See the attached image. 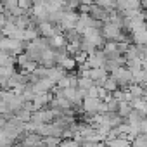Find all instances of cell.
<instances>
[{
    "label": "cell",
    "mask_w": 147,
    "mask_h": 147,
    "mask_svg": "<svg viewBox=\"0 0 147 147\" xmlns=\"http://www.w3.org/2000/svg\"><path fill=\"white\" fill-rule=\"evenodd\" d=\"M99 106H100V100H99V99L85 97V111H88V113H97Z\"/></svg>",
    "instance_id": "1"
},
{
    "label": "cell",
    "mask_w": 147,
    "mask_h": 147,
    "mask_svg": "<svg viewBox=\"0 0 147 147\" xmlns=\"http://www.w3.org/2000/svg\"><path fill=\"white\" fill-rule=\"evenodd\" d=\"M109 147H130V142L125 137H121L116 140H109Z\"/></svg>",
    "instance_id": "2"
},
{
    "label": "cell",
    "mask_w": 147,
    "mask_h": 147,
    "mask_svg": "<svg viewBox=\"0 0 147 147\" xmlns=\"http://www.w3.org/2000/svg\"><path fill=\"white\" fill-rule=\"evenodd\" d=\"M106 92L107 90H113V92H116V88H118V83L113 80V78H109V80H104V87H102Z\"/></svg>",
    "instance_id": "3"
},
{
    "label": "cell",
    "mask_w": 147,
    "mask_h": 147,
    "mask_svg": "<svg viewBox=\"0 0 147 147\" xmlns=\"http://www.w3.org/2000/svg\"><path fill=\"white\" fill-rule=\"evenodd\" d=\"M133 147H145V137L138 135L137 140H133Z\"/></svg>",
    "instance_id": "4"
},
{
    "label": "cell",
    "mask_w": 147,
    "mask_h": 147,
    "mask_svg": "<svg viewBox=\"0 0 147 147\" xmlns=\"http://www.w3.org/2000/svg\"><path fill=\"white\" fill-rule=\"evenodd\" d=\"M40 28H42V31H43V35H47V36H49V35H50V36L54 35V30L50 28V24H47V23H43V24H42Z\"/></svg>",
    "instance_id": "5"
},
{
    "label": "cell",
    "mask_w": 147,
    "mask_h": 147,
    "mask_svg": "<svg viewBox=\"0 0 147 147\" xmlns=\"http://www.w3.org/2000/svg\"><path fill=\"white\" fill-rule=\"evenodd\" d=\"M50 43H52L54 47H61V45L64 43V38H62V36H54V38L50 40Z\"/></svg>",
    "instance_id": "6"
},
{
    "label": "cell",
    "mask_w": 147,
    "mask_h": 147,
    "mask_svg": "<svg viewBox=\"0 0 147 147\" xmlns=\"http://www.w3.org/2000/svg\"><path fill=\"white\" fill-rule=\"evenodd\" d=\"M2 121H4V119H2V116H0V125H2Z\"/></svg>",
    "instance_id": "7"
}]
</instances>
